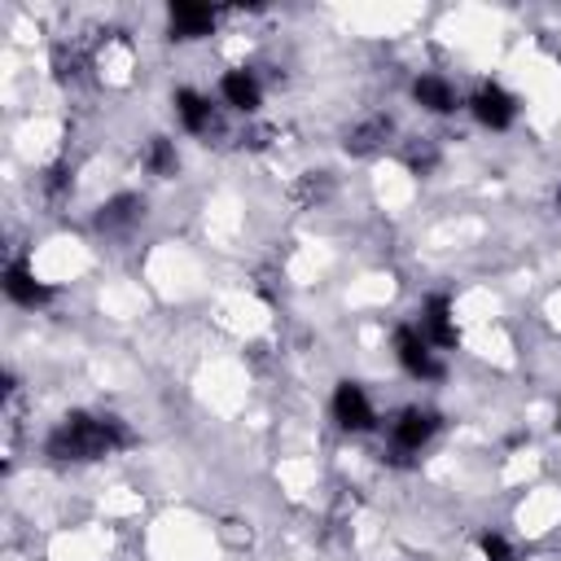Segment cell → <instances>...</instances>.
Returning <instances> with one entry per match:
<instances>
[{
	"label": "cell",
	"mask_w": 561,
	"mask_h": 561,
	"mask_svg": "<svg viewBox=\"0 0 561 561\" xmlns=\"http://www.w3.org/2000/svg\"><path fill=\"white\" fill-rule=\"evenodd\" d=\"M219 96H224V105H232V110H241V114H254L259 105H263V88H259V79H254V70H228L224 79H219Z\"/></svg>",
	"instance_id": "9c48e42d"
},
{
	"label": "cell",
	"mask_w": 561,
	"mask_h": 561,
	"mask_svg": "<svg viewBox=\"0 0 561 561\" xmlns=\"http://www.w3.org/2000/svg\"><path fill=\"white\" fill-rule=\"evenodd\" d=\"M175 114H180V123H184L193 136H210V131L219 127V114H215L210 96H202V92H193V88H180V92H175Z\"/></svg>",
	"instance_id": "30bf717a"
},
{
	"label": "cell",
	"mask_w": 561,
	"mask_h": 561,
	"mask_svg": "<svg viewBox=\"0 0 561 561\" xmlns=\"http://www.w3.org/2000/svg\"><path fill=\"white\" fill-rule=\"evenodd\" d=\"M53 66H57V79H61V83H70V79H79V75H83V53L61 44V48H57V57H53Z\"/></svg>",
	"instance_id": "e0dca14e"
},
{
	"label": "cell",
	"mask_w": 561,
	"mask_h": 561,
	"mask_svg": "<svg viewBox=\"0 0 561 561\" xmlns=\"http://www.w3.org/2000/svg\"><path fill=\"white\" fill-rule=\"evenodd\" d=\"M333 421L342 425V430H351V434H364V430H373V403H368V394H364V386H355V381H337V390H333Z\"/></svg>",
	"instance_id": "277c9868"
},
{
	"label": "cell",
	"mask_w": 561,
	"mask_h": 561,
	"mask_svg": "<svg viewBox=\"0 0 561 561\" xmlns=\"http://www.w3.org/2000/svg\"><path fill=\"white\" fill-rule=\"evenodd\" d=\"M267 136H272V131H267V127H250V131H245V136H241V140H245V145H250V149H263V145H267Z\"/></svg>",
	"instance_id": "ffe728a7"
},
{
	"label": "cell",
	"mask_w": 561,
	"mask_h": 561,
	"mask_svg": "<svg viewBox=\"0 0 561 561\" xmlns=\"http://www.w3.org/2000/svg\"><path fill=\"white\" fill-rule=\"evenodd\" d=\"M145 215V202L136 197V193H114L110 202H101V210H96V228L101 232H118V228H131L136 219Z\"/></svg>",
	"instance_id": "4fadbf2b"
},
{
	"label": "cell",
	"mask_w": 561,
	"mask_h": 561,
	"mask_svg": "<svg viewBox=\"0 0 561 561\" xmlns=\"http://www.w3.org/2000/svg\"><path fill=\"white\" fill-rule=\"evenodd\" d=\"M557 430H561V412H557Z\"/></svg>",
	"instance_id": "7402d4cb"
},
{
	"label": "cell",
	"mask_w": 561,
	"mask_h": 561,
	"mask_svg": "<svg viewBox=\"0 0 561 561\" xmlns=\"http://www.w3.org/2000/svg\"><path fill=\"white\" fill-rule=\"evenodd\" d=\"M403 162H408V171H412V175H430V171L438 167V149H434V140L412 136V140L403 145Z\"/></svg>",
	"instance_id": "2e32d148"
},
{
	"label": "cell",
	"mask_w": 561,
	"mask_h": 561,
	"mask_svg": "<svg viewBox=\"0 0 561 561\" xmlns=\"http://www.w3.org/2000/svg\"><path fill=\"white\" fill-rule=\"evenodd\" d=\"M390 434H394V447H399V451H421V447L438 434V412H434V408H403V412L394 416Z\"/></svg>",
	"instance_id": "5b68a950"
},
{
	"label": "cell",
	"mask_w": 561,
	"mask_h": 561,
	"mask_svg": "<svg viewBox=\"0 0 561 561\" xmlns=\"http://www.w3.org/2000/svg\"><path fill=\"white\" fill-rule=\"evenodd\" d=\"M167 26H171V39H202L215 31V9L197 0H175L167 9Z\"/></svg>",
	"instance_id": "ba28073f"
},
{
	"label": "cell",
	"mask_w": 561,
	"mask_h": 561,
	"mask_svg": "<svg viewBox=\"0 0 561 561\" xmlns=\"http://www.w3.org/2000/svg\"><path fill=\"white\" fill-rule=\"evenodd\" d=\"M552 202H557V215H561V184H557V197Z\"/></svg>",
	"instance_id": "44dd1931"
},
{
	"label": "cell",
	"mask_w": 561,
	"mask_h": 561,
	"mask_svg": "<svg viewBox=\"0 0 561 561\" xmlns=\"http://www.w3.org/2000/svg\"><path fill=\"white\" fill-rule=\"evenodd\" d=\"M140 162H145V171H149V175L167 180V175H175V167H180V153H175V145H171L167 136H153V140L145 145Z\"/></svg>",
	"instance_id": "5bb4252c"
},
{
	"label": "cell",
	"mask_w": 561,
	"mask_h": 561,
	"mask_svg": "<svg viewBox=\"0 0 561 561\" xmlns=\"http://www.w3.org/2000/svg\"><path fill=\"white\" fill-rule=\"evenodd\" d=\"M412 101L430 114H451L456 110V88L443 75H416L412 79Z\"/></svg>",
	"instance_id": "7c38bea8"
},
{
	"label": "cell",
	"mask_w": 561,
	"mask_h": 561,
	"mask_svg": "<svg viewBox=\"0 0 561 561\" xmlns=\"http://www.w3.org/2000/svg\"><path fill=\"white\" fill-rule=\"evenodd\" d=\"M394 355H399V364H403L412 377H421V381L443 377V364L434 359V346H430V337H425L416 324H399V329H394Z\"/></svg>",
	"instance_id": "7a4b0ae2"
},
{
	"label": "cell",
	"mask_w": 561,
	"mask_h": 561,
	"mask_svg": "<svg viewBox=\"0 0 561 561\" xmlns=\"http://www.w3.org/2000/svg\"><path fill=\"white\" fill-rule=\"evenodd\" d=\"M478 548H482V561H513V548L504 535H482Z\"/></svg>",
	"instance_id": "ac0fdd59"
},
{
	"label": "cell",
	"mask_w": 561,
	"mask_h": 561,
	"mask_svg": "<svg viewBox=\"0 0 561 561\" xmlns=\"http://www.w3.org/2000/svg\"><path fill=\"white\" fill-rule=\"evenodd\" d=\"M4 294L18 302V307H44L53 298V289L44 280H35V272L26 263H9L4 267Z\"/></svg>",
	"instance_id": "8fae6325"
},
{
	"label": "cell",
	"mask_w": 561,
	"mask_h": 561,
	"mask_svg": "<svg viewBox=\"0 0 561 561\" xmlns=\"http://www.w3.org/2000/svg\"><path fill=\"white\" fill-rule=\"evenodd\" d=\"M390 136H394V118H390V114H368V118H359V123L346 127L342 149H346L351 158H368V153H377Z\"/></svg>",
	"instance_id": "8992f818"
},
{
	"label": "cell",
	"mask_w": 561,
	"mask_h": 561,
	"mask_svg": "<svg viewBox=\"0 0 561 561\" xmlns=\"http://www.w3.org/2000/svg\"><path fill=\"white\" fill-rule=\"evenodd\" d=\"M329 193H333L329 171H307V175H298V184H294V206H320Z\"/></svg>",
	"instance_id": "9a60e30c"
},
{
	"label": "cell",
	"mask_w": 561,
	"mask_h": 561,
	"mask_svg": "<svg viewBox=\"0 0 561 561\" xmlns=\"http://www.w3.org/2000/svg\"><path fill=\"white\" fill-rule=\"evenodd\" d=\"M425 337H430V346H456L460 342V329H456V320H451V298L447 294H430L425 302H421V324H416Z\"/></svg>",
	"instance_id": "52a82bcc"
},
{
	"label": "cell",
	"mask_w": 561,
	"mask_h": 561,
	"mask_svg": "<svg viewBox=\"0 0 561 561\" xmlns=\"http://www.w3.org/2000/svg\"><path fill=\"white\" fill-rule=\"evenodd\" d=\"M136 434L123 416H110V412H70L53 425V434L44 438V451L57 460V465H79V460H101V456H114L123 447H131Z\"/></svg>",
	"instance_id": "6da1fadb"
},
{
	"label": "cell",
	"mask_w": 561,
	"mask_h": 561,
	"mask_svg": "<svg viewBox=\"0 0 561 561\" xmlns=\"http://www.w3.org/2000/svg\"><path fill=\"white\" fill-rule=\"evenodd\" d=\"M469 110H473V118H478L482 127H491V131H504V127H513V118H517V101H513L500 83H482V88L469 96Z\"/></svg>",
	"instance_id": "3957f363"
},
{
	"label": "cell",
	"mask_w": 561,
	"mask_h": 561,
	"mask_svg": "<svg viewBox=\"0 0 561 561\" xmlns=\"http://www.w3.org/2000/svg\"><path fill=\"white\" fill-rule=\"evenodd\" d=\"M66 188H70V167H66V162L48 167V171H44V193H48V197H61Z\"/></svg>",
	"instance_id": "d6986e66"
}]
</instances>
